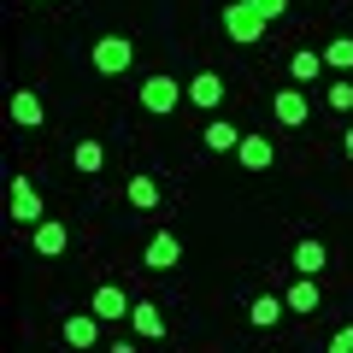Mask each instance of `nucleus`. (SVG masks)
<instances>
[{
	"instance_id": "nucleus-18",
	"label": "nucleus",
	"mask_w": 353,
	"mask_h": 353,
	"mask_svg": "<svg viewBox=\"0 0 353 353\" xmlns=\"http://www.w3.org/2000/svg\"><path fill=\"white\" fill-rule=\"evenodd\" d=\"M318 71H324V53H289V83H301V88H312L318 83Z\"/></svg>"
},
{
	"instance_id": "nucleus-12",
	"label": "nucleus",
	"mask_w": 353,
	"mask_h": 353,
	"mask_svg": "<svg viewBox=\"0 0 353 353\" xmlns=\"http://www.w3.org/2000/svg\"><path fill=\"white\" fill-rule=\"evenodd\" d=\"M324 265H330V248H324V241H318V236L294 241V271H301V277H318Z\"/></svg>"
},
{
	"instance_id": "nucleus-7",
	"label": "nucleus",
	"mask_w": 353,
	"mask_h": 353,
	"mask_svg": "<svg viewBox=\"0 0 353 353\" xmlns=\"http://www.w3.org/2000/svg\"><path fill=\"white\" fill-rule=\"evenodd\" d=\"M141 259H148V271H176V259H183V241H176V230H153L148 248H141Z\"/></svg>"
},
{
	"instance_id": "nucleus-5",
	"label": "nucleus",
	"mask_w": 353,
	"mask_h": 353,
	"mask_svg": "<svg viewBox=\"0 0 353 353\" xmlns=\"http://www.w3.org/2000/svg\"><path fill=\"white\" fill-rule=\"evenodd\" d=\"M271 112H277V124L301 130L306 118H312V101H306V88H301V83H289V88H277V94H271Z\"/></svg>"
},
{
	"instance_id": "nucleus-11",
	"label": "nucleus",
	"mask_w": 353,
	"mask_h": 353,
	"mask_svg": "<svg viewBox=\"0 0 353 353\" xmlns=\"http://www.w3.org/2000/svg\"><path fill=\"white\" fill-rule=\"evenodd\" d=\"M189 106H224V77L218 71H194L189 77Z\"/></svg>"
},
{
	"instance_id": "nucleus-14",
	"label": "nucleus",
	"mask_w": 353,
	"mask_h": 353,
	"mask_svg": "<svg viewBox=\"0 0 353 353\" xmlns=\"http://www.w3.org/2000/svg\"><path fill=\"white\" fill-rule=\"evenodd\" d=\"M236 159H241V171H271V141L265 136H241V148H236Z\"/></svg>"
},
{
	"instance_id": "nucleus-10",
	"label": "nucleus",
	"mask_w": 353,
	"mask_h": 353,
	"mask_svg": "<svg viewBox=\"0 0 353 353\" xmlns=\"http://www.w3.org/2000/svg\"><path fill=\"white\" fill-rule=\"evenodd\" d=\"M65 248H71V230H65L59 218H41V224H36V253H41V259H59Z\"/></svg>"
},
{
	"instance_id": "nucleus-26",
	"label": "nucleus",
	"mask_w": 353,
	"mask_h": 353,
	"mask_svg": "<svg viewBox=\"0 0 353 353\" xmlns=\"http://www.w3.org/2000/svg\"><path fill=\"white\" fill-rule=\"evenodd\" d=\"M112 353H136V341H112Z\"/></svg>"
},
{
	"instance_id": "nucleus-23",
	"label": "nucleus",
	"mask_w": 353,
	"mask_h": 353,
	"mask_svg": "<svg viewBox=\"0 0 353 353\" xmlns=\"http://www.w3.org/2000/svg\"><path fill=\"white\" fill-rule=\"evenodd\" d=\"M324 353H353V324H341L336 336H330V347Z\"/></svg>"
},
{
	"instance_id": "nucleus-13",
	"label": "nucleus",
	"mask_w": 353,
	"mask_h": 353,
	"mask_svg": "<svg viewBox=\"0 0 353 353\" xmlns=\"http://www.w3.org/2000/svg\"><path fill=\"white\" fill-rule=\"evenodd\" d=\"M130 330H136L141 341H159L165 336V312L153 301H136V312H130Z\"/></svg>"
},
{
	"instance_id": "nucleus-8",
	"label": "nucleus",
	"mask_w": 353,
	"mask_h": 353,
	"mask_svg": "<svg viewBox=\"0 0 353 353\" xmlns=\"http://www.w3.org/2000/svg\"><path fill=\"white\" fill-rule=\"evenodd\" d=\"M59 336H65V347H101V318H94V312H71V318H65V324H59Z\"/></svg>"
},
{
	"instance_id": "nucleus-15",
	"label": "nucleus",
	"mask_w": 353,
	"mask_h": 353,
	"mask_svg": "<svg viewBox=\"0 0 353 353\" xmlns=\"http://www.w3.org/2000/svg\"><path fill=\"white\" fill-rule=\"evenodd\" d=\"M241 136H248V130H236V124H230V118H212V124H206V148H212V153H236L241 148Z\"/></svg>"
},
{
	"instance_id": "nucleus-20",
	"label": "nucleus",
	"mask_w": 353,
	"mask_h": 353,
	"mask_svg": "<svg viewBox=\"0 0 353 353\" xmlns=\"http://www.w3.org/2000/svg\"><path fill=\"white\" fill-rule=\"evenodd\" d=\"M318 53H324V65H330V71H341V77L353 71V36H336V41H324Z\"/></svg>"
},
{
	"instance_id": "nucleus-24",
	"label": "nucleus",
	"mask_w": 353,
	"mask_h": 353,
	"mask_svg": "<svg viewBox=\"0 0 353 353\" xmlns=\"http://www.w3.org/2000/svg\"><path fill=\"white\" fill-rule=\"evenodd\" d=\"M253 6H259V12H265V18H271V24H277V18H283V12H289V0H253Z\"/></svg>"
},
{
	"instance_id": "nucleus-21",
	"label": "nucleus",
	"mask_w": 353,
	"mask_h": 353,
	"mask_svg": "<svg viewBox=\"0 0 353 353\" xmlns=\"http://www.w3.org/2000/svg\"><path fill=\"white\" fill-rule=\"evenodd\" d=\"M71 165H77L83 176H94V171L106 165V148H101V141H77V148H71Z\"/></svg>"
},
{
	"instance_id": "nucleus-16",
	"label": "nucleus",
	"mask_w": 353,
	"mask_h": 353,
	"mask_svg": "<svg viewBox=\"0 0 353 353\" xmlns=\"http://www.w3.org/2000/svg\"><path fill=\"white\" fill-rule=\"evenodd\" d=\"M289 312V301H283V294H253V306H248V318L259 330H277V318Z\"/></svg>"
},
{
	"instance_id": "nucleus-22",
	"label": "nucleus",
	"mask_w": 353,
	"mask_h": 353,
	"mask_svg": "<svg viewBox=\"0 0 353 353\" xmlns=\"http://www.w3.org/2000/svg\"><path fill=\"white\" fill-rule=\"evenodd\" d=\"M324 106H330V112H353V83H347V77H341V83H330Z\"/></svg>"
},
{
	"instance_id": "nucleus-25",
	"label": "nucleus",
	"mask_w": 353,
	"mask_h": 353,
	"mask_svg": "<svg viewBox=\"0 0 353 353\" xmlns=\"http://www.w3.org/2000/svg\"><path fill=\"white\" fill-rule=\"evenodd\" d=\"M341 153H347V159H353V124H347V136H341Z\"/></svg>"
},
{
	"instance_id": "nucleus-3",
	"label": "nucleus",
	"mask_w": 353,
	"mask_h": 353,
	"mask_svg": "<svg viewBox=\"0 0 353 353\" xmlns=\"http://www.w3.org/2000/svg\"><path fill=\"white\" fill-rule=\"evenodd\" d=\"M189 101V88H176V77H165V71H153L148 83H141V106H148L153 118H165V112H176V106Z\"/></svg>"
},
{
	"instance_id": "nucleus-17",
	"label": "nucleus",
	"mask_w": 353,
	"mask_h": 353,
	"mask_svg": "<svg viewBox=\"0 0 353 353\" xmlns=\"http://www.w3.org/2000/svg\"><path fill=\"white\" fill-rule=\"evenodd\" d=\"M124 201L136 206V212H153V206H159V183H153L148 171H136V176H130V189H124Z\"/></svg>"
},
{
	"instance_id": "nucleus-2",
	"label": "nucleus",
	"mask_w": 353,
	"mask_h": 353,
	"mask_svg": "<svg viewBox=\"0 0 353 353\" xmlns=\"http://www.w3.org/2000/svg\"><path fill=\"white\" fill-rule=\"evenodd\" d=\"M6 194H12V201H6V212H12V224H30V230H36L41 218H48V201L36 194V183H30L24 171H18L12 183H6Z\"/></svg>"
},
{
	"instance_id": "nucleus-1",
	"label": "nucleus",
	"mask_w": 353,
	"mask_h": 353,
	"mask_svg": "<svg viewBox=\"0 0 353 353\" xmlns=\"http://www.w3.org/2000/svg\"><path fill=\"white\" fill-rule=\"evenodd\" d=\"M265 30H271V18H265L253 0H230V6H224V36L236 41V48H253Z\"/></svg>"
},
{
	"instance_id": "nucleus-6",
	"label": "nucleus",
	"mask_w": 353,
	"mask_h": 353,
	"mask_svg": "<svg viewBox=\"0 0 353 353\" xmlns=\"http://www.w3.org/2000/svg\"><path fill=\"white\" fill-rule=\"evenodd\" d=\"M88 312L101 318V324H112V318H130V312H136V301H130V289H118V283H101V289L88 294Z\"/></svg>"
},
{
	"instance_id": "nucleus-19",
	"label": "nucleus",
	"mask_w": 353,
	"mask_h": 353,
	"mask_svg": "<svg viewBox=\"0 0 353 353\" xmlns=\"http://www.w3.org/2000/svg\"><path fill=\"white\" fill-rule=\"evenodd\" d=\"M283 301H289V312H318V301H324V294H318V277H294Z\"/></svg>"
},
{
	"instance_id": "nucleus-4",
	"label": "nucleus",
	"mask_w": 353,
	"mask_h": 353,
	"mask_svg": "<svg viewBox=\"0 0 353 353\" xmlns=\"http://www.w3.org/2000/svg\"><path fill=\"white\" fill-rule=\"evenodd\" d=\"M88 59H94V71H101V77H124L130 59H136V48H130V36H101Z\"/></svg>"
},
{
	"instance_id": "nucleus-9",
	"label": "nucleus",
	"mask_w": 353,
	"mask_h": 353,
	"mask_svg": "<svg viewBox=\"0 0 353 353\" xmlns=\"http://www.w3.org/2000/svg\"><path fill=\"white\" fill-rule=\"evenodd\" d=\"M6 112H12V124H18V130H41L48 106H41L36 88H12V106H6Z\"/></svg>"
}]
</instances>
